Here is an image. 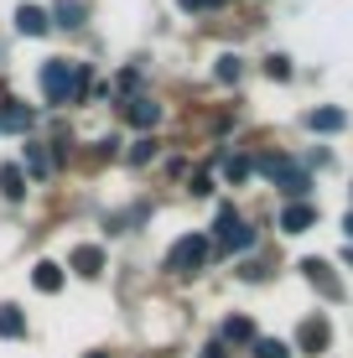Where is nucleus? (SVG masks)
Instances as JSON below:
<instances>
[{
    "label": "nucleus",
    "instance_id": "obj_19",
    "mask_svg": "<svg viewBox=\"0 0 353 358\" xmlns=\"http://www.w3.org/2000/svg\"><path fill=\"white\" fill-rule=\"evenodd\" d=\"M27 166H31V177H47V171H52V156H47L42 145H31V151H27Z\"/></svg>",
    "mask_w": 353,
    "mask_h": 358
},
{
    "label": "nucleus",
    "instance_id": "obj_22",
    "mask_svg": "<svg viewBox=\"0 0 353 358\" xmlns=\"http://www.w3.org/2000/svg\"><path fill=\"white\" fill-rule=\"evenodd\" d=\"M151 156H156V141H136V145H130V162H136V166H145Z\"/></svg>",
    "mask_w": 353,
    "mask_h": 358
},
{
    "label": "nucleus",
    "instance_id": "obj_10",
    "mask_svg": "<svg viewBox=\"0 0 353 358\" xmlns=\"http://www.w3.org/2000/svg\"><path fill=\"white\" fill-rule=\"evenodd\" d=\"M0 130H10V135L31 130V109L21 104V99H6V104H0Z\"/></svg>",
    "mask_w": 353,
    "mask_h": 358
},
{
    "label": "nucleus",
    "instance_id": "obj_3",
    "mask_svg": "<svg viewBox=\"0 0 353 358\" xmlns=\"http://www.w3.org/2000/svg\"><path fill=\"white\" fill-rule=\"evenodd\" d=\"M208 255H213L208 234H187V239H177L172 250H166V270H177V275H198V270L208 265Z\"/></svg>",
    "mask_w": 353,
    "mask_h": 358
},
{
    "label": "nucleus",
    "instance_id": "obj_15",
    "mask_svg": "<svg viewBox=\"0 0 353 358\" xmlns=\"http://www.w3.org/2000/svg\"><path fill=\"white\" fill-rule=\"evenodd\" d=\"M0 338H27V317H21L16 301L0 306Z\"/></svg>",
    "mask_w": 353,
    "mask_h": 358
},
{
    "label": "nucleus",
    "instance_id": "obj_17",
    "mask_svg": "<svg viewBox=\"0 0 353 358\" xmlns=\"http://www.w3.org/2000/svg\"><path fill=\"white\" fill-rule=\"evenodd\" d=\"M52 16H57V27H83V0H57L52 6Z\"/></svg>",
    "mask_w": 353,
    "mask_h": 358
},
{
    "label": "nucleus",
    "instance_id": "obj_24",
    "mask_svg": "<svg viewBox=\"0 0 353 358\" xmlns=\"http://www.w3.org/2000/svg\"><path fill=\"white\" fill-rule=\"evenodd\" d=\"M198 358H229V348H224V343H208V348H203Z\"/></svg>",
    "mask_w": 353,
    "mask_h": 358
},
{
    "label": "nucleus",
    "instance_id": "obj_25",
    "mask_svg": "<svg viewBox=\"0 0 353 358\" xmlns=\"http://www.w3.org/2000/svg\"><path fill=\"white\" fill-rule=\"evenodd\" d=\"M343 234H348V239H353V213H348V218H343Z\"/></svg>",
    "mask_w": 353,
    "mask_h": 358
},
{
    "label": "nucleus",
    "instance_id": "obj_20",
    "mask_svg": "<svg viewBox=\"0 0 353 358\" xmlns=\"http://www.w3.org/2000/svg\"><path fill=\"white\" fill-rule=\"evenodd\" d=\"M224 171H229V182H245V177H250V156H229Z\"/></svg>",
    "mask_w": 353,
    "mask_h": 358
},
{
    "label": "nucleus",
    "instance_id": "obj_13",
    "mask_svg": "<svg viewBox=\"0 0 353 358\" xmlns=\"http://www.w3.org/2000/svg\"><path fill=\"white\" fill-rule=\"evenodd\" d=\"M0 197H6V203H21V197H27V171L21 166H0Z\"/></svg>",
    "mask_w": 353,
    "mask_h": 358
},
{
    "label": "nucleus",
    "instance_id": "obj_9",
    "mask_svg": "<svg viewBox=\"0 0 353 358\" xmlns=\"http://www.w3.org/2000/svg\"><path fill=\"white\" fill-rule=\"evenodd\" d=\"M343 125H348V115L338 104H322V109H312V115H307V130H317V135H333Z\"/></svg>",
    "mask_w": 353,
    "mask_h": 358
},
{
    "label": "nucleus",
    "instance_id": "obj_16",
    "mask_svg": "<svg viewBox=\"0 0 353 358\" xmlns=\"http://www.w3.org/2000/svg\"><path fill=\"white\" fill-rule=\"evenodd\" d=\"M218 343H254V322H250V317H229Z\"/></svg>",
    "mask_w": 353,
    "mask_h": 358
},
{
    "label": "nucleus",
    "instance_id": "obj_2",
    "mask_svg": "<svg viewBox=\"0 0 353 358\" xmlns=\"http://www.w3.org/2000/svg\"><path fill=\"white\" fill-rule=\"evenodd\" d=\"M36 83H42L47 104H68V99L89 83V68H73V63H63V57H47V68H42Z\"/></svg>",
    "mask_w": 353,
    "mask_h": 358
},
{
    "label": "nucleus",
    "instance_id": "obj_7",
    "mask_svg": "<svg viewBox=\"0 0 353 358\" xmlns=\"http://www.w3.org/2000/svg\"><path fill=\"white\" fill-rule=\"evenodd\" d=\"M125 120L136 130H151V125H161V104H151V99H125Z\"/></svg>",
    "mask_w": 353,
    "mask_h": 358
},
{
    "label": "nucleus",
    "instance_id": "obj_23",
    "mask_svg": "<svg viewBox=\"0 0 353 358\" xmlns=\"http://www.w3.org/2000/svg\"><path fill=\"white\" fill-rule=\"evenodd\" d=\"M224 0H182V10H218Z\"/></svg>",
    "mask_w": 353,
    "mask_h": 358
},
{
    "label": "nucleus",
    "instance_id": "obj_14",
    "mask_svg": "<svg viewBox=\"0 0 353 358\" xmlns=\"http://www.w3.org/2000/svg\"><path fill=\"white\" fill-rule=\"evenodd\" d=\"M312 224H317V213H312V203H291L286 213H281V229H286V234H307Z\"/></svg>",
    "mask_w": 353,
    "mask_h": 358
},
{
    "label": "nucleus",
    "instance_id": "obj_12",
    "mask_svg": "<svg viewBox=\"0 0 353 358\" xmlns=\"http://www.w3.org/2000/svg\"><path fill=\"white\" fill-rule=\"evenodd\" d=\"M16 31L21 36H42L47 31V10L31 6V0H27V6H16Z\"/></svg>",
    "mask_w": 353,
    "mask_h": 358
},
{
    "label": "nucleus",
    "instance_id": "obj_5",
    "mask_svg": "<svg viewBox=\"0 0 353 358\" xmlns=\"http://www.w3.org/2000/svg\"><path fill=\"white\" fill-rule=\"evenodd\" d=\"M301 275L312 280V286H317L327 301H338V296H343V280L333 275V270H327V260H301Z\"/></svg>",
    "mask_w": 353,
    "mask_h": 358
},
{
    "label": "nucleus",
    "instance_id": "obj_21",
    "mask_svg": "<svg viewBox=\"0 0 353 358\" xmlns=\"http://www.w3.org/2000/svg\"><path fill=\"white\" fill-rule=\"evenodd\" d=\"M218 83H239V57H218Z\"/></svg>",
    "mask_w": 353,
    "mask_h": 358
},
{
    "label": "nucleus",
    "instance_id": "obj_6",
    "mask_svg": "<svg viewBox=\"0 0 353 358\" xmlns=\"http://www.w3.org/2000/svg\"><path fill=\"white\" fill-rule=\"evenodd\" d=\"M296 348L301 353H322L327 348V317H307V322L296 327Z\"/></svg>",
    "mask_w": 353,
    "mask_h": 358
},
{
    "label": "nucleus",
    "instance_id": "obj_4",
    "mask_svg": "<svg viewBox=\"0 0 353 358\" xmlns=\"http://www.w3.org/2000/svg\"><path fill=\"white\" fill-rule=\"evenodd\" d=\"M208 244H213V250H250V244H254V229L239 224L234 208H218V229H213Z\"/></svg>",
    "mask_w": 353,
    "mask_h": 358
},
{
    "label": "nucleus",
    "instance_id": "obj_18",
    "mask_svg": "<svg viewBox=\"0 0 353 358\" xmlns=\"http://www.w3.org/2000/svg\"><path fill=\"white\" fill-rule=\"evenodd\" d=\"M254 358H291V348L275 338H254Z\"/></svg>",
    "mask_w": 353,
    "mask_h": 358
},
{
    "label": "nucleus",
    "instance_id": "obj_1",
    "mask_svg": "<svg viewBox=\"0 0 353 358\" xmlns=\"http://www.w3.org/2000/svg\"><path fill=\"white\" fill-rule=\"evenodd\" d=\"M250 171H260V177H275L281 187L296 197V203H307V192H312V177H307V166H296L286 151H265V156H254Z\"/></svg>",
    "mask_w": 353,
    "mask_h": 358
},
{
    "label": "nucleus",
    "instance_id": "obj_26",
    "mask_svg": "<svg viewBox=\"0 0 353 358\" xmlns=\"http://www.w3.org/2000/svg\"><path fill=\"white\" fill-rule=\"evenodd\" d=\"M83 358H109V353H83Z\"/></svg>",
    "mask_w": 353,
    "mask_h": 358
},
{
    "label": "nucleus",
    "instance_id": "obj_11",
    "mask_svg": "<svg viewBox=\"0 0 353 358\" xmlns=\"http://www.w3.org/2000/svg\"><path fill=\"white\" fill-rule=\"evenodd\" d=\"M31 286H36V291H47V296H57V291H63V265L36 260V265H31Z\"/></svg>",
    "mask_w": 353,
    "mask_h": 358
},
{
    "label": "nucleus",
    "instance_id": "obj_8",
    "mask_svg": "<svg viewBox=\"0 0 353 358\" xmlns=\"http://www.w3.org/2000/svg\"><path fill=\"white\" fill-rule=\"evenodd\" d=\"M73 270H78L83 280L104 275V250H99V244H78V250H73Z\"/></svg>",
    "mask_w": 353,
    "mask_h": 358
}]
</instances>
